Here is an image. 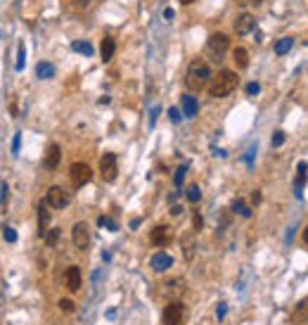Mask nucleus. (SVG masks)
<instances>
[{"instance_id":"a211bd4d","label":"nucleus","mask_w":308,"mask_h":325,"mask_svg":"<svg viewBox=\"0 0 308 325\" xmlns=\"http://www.w3.org/2000/svg\"><path fill=\"white\" fill-rule=\"evenodd\" d=\"M233 55H235V64H237L240 69H244L246 64H249V52H246L244 48H235Z\"/></svg>"},{"instance_id":"a878e982","label":"nucleus","mask_w":308,"mask_h":325,"mask_svg":"<svg viewBox=\"0 0 308 325\" xmlns=\"http://www.w3.org/2000/svg\"><path fill=\"white\" fill-rule=\"evenodd\" d=\"M199 197H202L199 188H197V185H190V188H187V200H190L192 204H197V202H199Z\"/></svg>"},{"instance_id":"dca6fc26","label":"nucleus","mask_w":308,"mask_h":325,"mask_svg":"<svg viewBox=\"0 0 308 325\" xmlns=\"http://www.w3.org/2000/svg\"><path fill=\"white\" fill-rule=\"evenodd\" d=\"M183 292H185L183 280H171V282H166V287H164V295H168V297H178V295H183Z\"/></svg>"},{"instance_id":"9d476101","label":"nucleus","mask_w":308,"mask_h":325,"mask_svg":"<svg viewBox=\"0 0 308 325\" xmlns=\"http://www.w3.org/2000/svg\"><path fill=\"white\" fill-rule=\"evenodd\" d=\"M64 282L71 292H79L81 290V268L79 266H69L67 268V276H64Z\"/></svg>"},{"instance_id":"f704fd0d","label":"nucleus","mask_w":308,"mask_h":325,"mask_svg":"<svg viewBox=\"0 0 308 325\" xmlns=\"http://www.w3.org/2000/svg\"><path fill=\"white\" fill-rule=\"evenodd\" d=\"M168 114H171V121H180V112L173 107V110H168Z\"/></svg>"},{"instance_id":"cd10ccee","label":"nucleus","mask_w":308,"mask_h":325,"mask_svg":"<svg viewBox=\"0 0 308 325\" xmlns=\"http://www.w3.org/2000/svg\"><path fill=\"white\" fill-rule=\"evenodd\" d=\"M60 309L64 313H74V309H76V304L71 299H60Z\"/></svg>"},{"instance_id":"5701e85b","label":"nucleus","mask_w":308,"mask_h":325,"mask_svg":"<svg viewBox=\"0 0 308 325\" xmlns=\"http://www.w3.org/2000/svg\"><path fill=\"white\" fill-rule=\"evenodd\" d=\"M183 245H185V257H187V259L195 257V238H192V235H185Z\"/></svg>"},{"instance_id":"473e14b6","label":"nucleus","mask_w":308,"mask_h":325,"mask_svg":"<svg viewBox=\"0 0 308 325\" xmlns=\"http://www.w3.org/2000/svg\"><path fill=\"white\" fill-rule=\"evenodd\" d=\"M282 142H284V135H282V133H275V135H273V145H275V148H277V145H282Z\"/></svg>"},{"instance_id":"c85d7f7f","label":"nucleus","mask_w":308,"mask_h":325,"mask_svg":"<svg viewBox=\"0 0 308 325\" xmlns=\"http://www.w3.org/2000/svg\"><path fill=\"white\" fill-rule=\"evenodd\" d=\"M24 45H19V50H17V69H24Z\"/></svg>"},{"instance_id":"ea45409f","label":"nucleus","mask_w":308,"mask_h":325,"mask_svg":"<svg viewBox=\"0 0 308 325\" xmlns=\"http://www.w3.org/2000/svg\"><path fill=\"white\" fill-rule=\"evenodd\" d=\"M180 3H183V5H190V3H195V0H180Z\"/></svg>"},{"instance_id":"7ed1b4c3","label":"nucleus","mask_w":308,"mask_h":325,"mask_svg":"<svg viewBox=\"0 0 308 325\" xmlns=\"http://www.w3.org/2000/svg\"><path fill=\"white\" fill-rule=\"evenodd\" d=\"M161 323L164 325H185L187 323V309H185V304H180L178 299H173L171 304L164 309Z\"/></svg>"},{"instance_id":"9b49d317","label":"nucleus","mask_w":308,"mask_h":325,"mask_svg":"<svg viewBox=\"0 0 308 325\" xmlns=\"http://www.w3.org/2000/svg\"><path fill=\"white\" fill-rule=\"evenodd\" d=\"M254 26H256V19H254L249 12L240 14V17H237V22H235V31H237L240 36H244V33H249V31H252Z\"/></svg>"},{"instance_id":"b1692460","label":"nucleus","mask_w":308,"mask_h":325,"mask_svg":"<svg viewBox=\"0 0 308 325\" xmlns=\"http://www.w3.org/2000/svg\"><path fill=\"white\" fill-rule=\"evenodd\" d=\"M57 242H60V228H52L50 233H45V245L57 247Z\"/></svg>"},{"instance_id":"423d86ee","label":"nucleus","mask_w":308,"mask_h":325,"mask_svg":"<svg viewBox=\"0 0 308 325\" xmlns=\"http://www.w3.org/2000/svg\"><path fill=\"white\" fill-rule=\"evenodd\" d=\"M149 240H152L154 247H168L173 240V228L171 226H154Z\"/></svg>"},{"instance_id":"a19ab883","label":"nucleus","mask_w":308,"mask_h":325,"mask_svg":"<svg viewBox=\"0 0 308 325\" xmlns=\"http://www.w3.org/2000/svg\"><path fill=\"white\" fill-rule=\"evenodd\" d=\"M254 3H256V5H259V3H261V0H254Z\"/></svg>"},{"instance_id":"0eeeda50","label":"nucleus","mask_w":308,"mask_h":325,"mask_svg":"<svg viewBox=\"0 0 308 325\" xmlns=\"http://www.w3.org/2000/svg\"><path fill=\"white\" fill-rule=\"evenodd\" d=\"M71 180H74V185H86V183H90V178H92V169L88 164H83V161H76L74 166H71Z\"/></svg>"},{"instance_id":"e433bc0d","label":"nucleus","mask_w":308,"mask_h":325,"mask_svg":"<svg viewBox=\"0 0 308 325\" xmlns=\"http://www.w3.org/2000/svg\"><path fill=\"white\" fill-rule=\"evenodd\" d=\"M252 202H254V204H261V192H259V190L252 195Z\"/></svg>"},{"instance_id":"393cba45","label":"nucleus","mask_w":308,"mask_h":325,"mask_svg":"<svg viewBox=\"0 0 308 325\" xmlns=\"http://www.w3.org/2000/svg\"><path fill=\"white\" fill-rule=\"evenodd\" d=\"M233 211H237V214L246 216V219H249V216H252V209L246 207V204L242 202V200H235V202H233Z\"/></svg>"},{"instance_id":"f3484780","label":"nucleus","mask_w":308,"mask_h":325,"mask_svg":"<svg viewBox=\"0 0 308 325\" xmlns=\"http://www.w3.org/2000/svg\"><path fill=\"white\" fill-rule=\"evenodd\" d=\"M114 50H117V43H114V38L107 36L105 41H102V60L109 62L111 57H114Z\"/></svg>"},{"instance_id":"6e6552de","label":"nucleus","mask_w":308,"mask_h":325,"mask_svg":"<svg viewBox=\"0 0 308 325\" xmlns=\"http://www.w3.org/2000/svg\"><path fill=\"white\" fill-rule=\"evenodd\" d=\"M71 240H74V245L79 249H88L90 245V230H88V223H76L74 226V233H71Z\"/></svg>"},{"instance_id":"c9c22d12","label":"nucleus","mask_w":308,"mask_h":325,"mask_svg":"<svg viewBox=\"0 0 308 325\" xmlns=\"http://www.w3.org/2000/svg\"><path fill=\"white\" fill-rule=\"evenodd\" d=\"M0 204H3V207L7 204V183H3V197H0Z\"/></svg>"},{"instance_id":"bb28decb","label":"nucleus","mask_w":308,"mask_h":325,"mask_svg":"<svg viewBox=\"0 0 308 325\" xmlns=\"http://www.w3.org/2000/svg\"><path fill=\"white\" fill-rule=\"evenodd\" d=\"M185 171H187V166H178V169H176V176H173V183H176V188H180V185H183Z\"/></svg>"},{"instance_id":"1a4fd4ad","label":"nucleus","mask_w":308,"mask_h":325,"mask_svg":"<svg viewBox=\"0 0 308 325\" xmlns=\"http://www.w3.org/2000/svg\"><path fill=\"white\" fill-rule=\"evenodd\" d=\"M100 171H102V178H105L107 183H111L117 178V157L114 154H105L100 159Z\"/></svg>"},{"instance_id":"7c9ffc66","label":"nucleus","mask_w":308,"mask_h":325,"mask_svg":"<svg viewBox=\"0 0 308 325\" xmlns=\"http://www.w3.org/2000/svg\"><path fill=\"white\" fill-rule=\"evenodd\" d=\"M192 226H195V230H202L204 221H202V216H199V214H195V219H192Z\"/></svg>"},{"instance_id":"20e7f679","label":"nucleus","mask_w":308,"mask_h":325,"mask_svg":"<svg viewBox=\"0 0 308 325\" xmlns=\"http://www.w3.org/2000/svg\"><path fill=\"white\" fill-rule=\"evenodd\" d=\"M228 48H230V38L225 36V33H214V36L209 38V43H206V50H209L211 60H216V62L225 55Z\"/></svg>"},{"instance_id":"f8f14e48","label":"nucleus","mask_w":308,"mask_h":325,"mask_svg":"<svg viewBox=\"0 0 308 325\" xmlns=\"http://www.w3.org/2000/svg\"><path fill=\"white\" fill-rule=\"evenodd\" d=\"M48 228H50V209L45 202L38 204V233L45 235L48 233Z\"/></svg>"},{"instance_id":"c756f323","label":"nucleus","mask_w":308,"mask_h":325,"mask_svg":"<svg viewBox=\"0 0 308 325\" xmlns=\"http://www.w3.org/2000/svg\"><path fill=\"white\" fill-rule=\"evenodd\" d=\"M3 233H5V240H7V242H14V240H17V233H14L10 226H5V230H3Z\"/></svg>"},{"instance_id":"4be33fe9","label":"nucleus","mask_w":308,"mask_h":325,"mask_svg":"<svg viewBox=\"0 0 308 325\" xmlns=\"http://www.w3.org/2000/svg\"><path fill=\"white\" fill-rule=\"evenodd\" d=\"M36 74L41 76V79H50V76L55 74V69L50 67L48 62H41V64H38V67H36Z\"/></svg>"},{"instance_id":"412c9836","label":"nucleus","mask_w":308,"mask_h":325,"mask_svg":"<svg viewBox=\"0 0 308 325\" xmlns=\"http://www.w3.org/2000/svg\"><path fill=\"white\" fill-rule=\"evenodd\" d=\"M71 50H76V52H81V55H86V57L92 55V45L83 43V41H74V43H71Z\"/></svg>"},{"instance_id":"2eb2a0df","label":"nucleus","mask_w":308,"mask_h":325,"mask_svg":"<svg viewBox=\"0 0 308 325\" xmlns=\"http://www.w3.org/2000/svg\"><path fill=\"white\" fill-rule=\"evenodd\" d=\"M60 159H62L60 148H57V145H50L48 154H45V166H48V169H57V166H60Z\"/></svg>"},{"instance_id":"f257e3e1","label":"nucleus","mask_w":308,"mask_h":325,"mask_svg":"<svg viewBox=\"0 0 308 325\" xmlns=\"http://www.w3.org/2000/svg\"><path fill=\"white\" fill-rule=\"evenodd\" d=\"M211 81V69L206 62L202 60H195L187 67V76H185V83H187V88L190 91H204V88L209 86Z\"/></svg>"},{"instance_id":"f03ea898","label":"nucleus","mask_w":308,"mask_h":325,"mask_svg":"<svg viewBox=\"0 0 308 325\" xmlns=\"http://www.w3.org/2000/svg\"><path fill=\"white\" fill-rule=\"evenodd\" d=\"M237 83H240L237 74L230 71V69H223L221 74L214 76V79L209 81V93L214 95V98H228L230 93L237 88Z\"/></svg>"},{"instance_id":"72a5a7b5","label":"nucleus","mask_w":308,"mask_h":325,"mask_svg":"<svg viewBox=\"0 0 308 325\" xmlns=\"http://www.w3.org/2000/svg\"><path fill=\"white\" fill-rule=\"evenodd\" d=\"M246 93H249V95H256V93H259V83H249V86H246Z\"/></svg>"},{"instance_id":"58836bf2","label":"nucleus","mask_w":308,"mask_h":325,"mask_svg":"<svg viewBox=\"0 0 308 325\" xmlns=\"http://www.w3.org/2000/svg\"><path fill=\"white\" fill-rule=\"evenodd\" d=\"M223 316H225V306L221 304V306H218V318H223Z\"/></svg>"},{"instance_id":"4c0bfd02","label":"nucleus","mask_w":308,"mask_h":325,"mask_svg":"<svg viewBox=\"0 0 308 325\" xmlns=\"http://www.w3.org/2000/svg\"><path fill=\"white\" fill-rule=\"evenodd\" d=\"M180 211H183V207H173V209H171V214H173V216H178Z\"/></svg>"},{"instance_id":"4468645a","label":"nucleus","mask_w":308,"mask_h":325,"mask_svg":"<svg viewBox=\"0 0 308 325\" xmlns=\"http://www.w3.org/2000/svg\"><path fill=\"white\" fill-rule=\"evenodd\" d=\"M173 266V259L168 257V254H164V251H159V254H154L152 257V268L154 270H168Z\"/></svg>"},{"instance_id":"ddd939ff","label":"nucleus","mask_w":308,"mask_h":325,"mask_svg":"<svg viewBox=\"0 0 308 325\" xmlns=\"http://www.w3.org/2000/svg\"><path fill=\"white\" fill-rule=\"evenodd\" d=\"M197 112H199V102L195 95H183V114L187 119L192 117H197Z\"/></svg>"},{"instance_id":"2f4dec72","label":"nucleus","mask_w":308,"mask_h":325,"mask_svg":"<svg viewBox=\"0 0 308 325\" xmlns=\"http://www.w3.org/2000/svg\"><path fill=\"white\" fill-rule=\"evenodd\" d=\"M19 145H22V135L17 133V135H14V145H12V152L14 154H19Z\"/></svg>"},{"instance_id":"39448f33","label":"nucleus","mask_w":308,"mask_h":325,"mask_svg":"<svg viewBox=\"0 0 308 325\" xmlns=\"http://www.w3.org/2000/svg\"><path fill=\"white\" fill-rule=\"evenodd\" d=\"M43 202L48 204L50 209H64L69 204V192L64 190V188H60V185H52Z\"/></svg>"},{"instance_id":"aec40b11","label":"nucleus","mask_w":308,"mask_h":325,"mask_svg":"<svg viewBox=\"0 0 308 325\" xmlns=\"http://www.w3.org/2000/svg\"><path fill=\"white\" fill-rule=\"evenodd\" d=\"M303 183H306V161H299V178H296V195L301 197Z\"/></svg>"},{"instance_id":"6ab92c4d","label":"nucleus","mask_w":308,"mask_h":325,"mask_svg":"<svg viewBox=\"0 0 308 325\" xmlns=\"http://www.w3.org/2000/svg\"><path fill=\"white\" fill-rule=\"evenodd\" d=\"M292 45H294V38H280L275 43V52L277 55H284V52H290Z\"/></svg>"}]
</instances>
